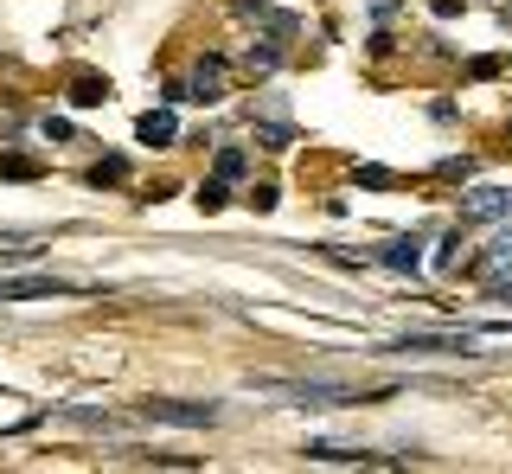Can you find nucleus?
Returning a JSON list of instances; mask_svg holds the SVG:
<instances>
[{"mask_svg": "<svg viewBox=\"0 0 512 474\" xmlns=\"http://www.w3.org/2000/svg\"><path fill=\"white\" fill-rule=\"evenodd\" d=\"M256 391H269V398H301V404H372L391 385L359 391V385H333V378H256Z\"/></svg>", "mask_w": 512, "mask_h": 474, "instance_id": "f257e3e1", "label": "nucleus"}, {"mask_svg": "<svg viewBox=\"0 0 512 474\" xmlns=\"http://www.w3.org/2000/svg\"><path fill=\"white\" fill-rule=\"evenodd\" d=\"M135 417L148 423H173V430H212V423L224 417L218 404H192V398H141Z\"/></svg>", "mask_w": 512, "mask_h": 474, "instance_id": "f03ea898", "label": "nucleus"}, {"mask_svg": "<svg viewBox=\"0 0 512 474\" xmlns=\"http://www.w3.org/2000/svg\"><path fill=\"white\" fill-rule=\"evenodd\" d=\"M90 282L71 276H0V302H45V295H84Z\"/></svg>", "mask_w": 512, "mask_h": 474, "instance_id": "7ed1b4c3", "label": "nucleus"}, {"mask_svg": "<svg viewBox=\"0 0 512 474\" xmlns=\"http://www.w3.org/2000/svg\"><path fill=\"white\" fill-rule=\"evenodd\" d=\"M224 71L231 65H224L218 52H205L199 65H192V77H186V103H218L224 97Z\"/></svg>", "mask_w": 512, "mask_h": 474, "instance_id": "20e7f679", "label": "nucleus"}, {"mask_svg": "<svg viewBox=\"0 0 512 474\" xmlns=\"http://www.w3.org/2000/svg\"><path fill=\"white\" fill-rule=\"evenodd\" d=\"M474 334L461 327V334H404V340H391L384 353H468Z\"/></svg>", "mask_w": 512, "mask_h": 474, "instance_id": "39448f33", "label": "nucleus"}, {"mask_svg": "<svg viewBox=\"0 0 512 474\" xmlns=\"http://www.w3.org/2000/svg\"><path fill=\"white\" fill-rule=\"evenodd\" d=\"M461 218H512V186H474V193H461Z\"/></svg>", "mask_w": 512, "mask_h": 474, "instance_id": "423d86ee", "label": "nucleus"}, {"mask_svg": "<svg viewBox=\"0 0 512 474\" xmlns=\"http://www.w3.org/2000/svg\"><path fill=\"white\" fill-rule=\"evenodd\" d=\"M301 455H308V462H333V468H352V462H359V468H384V462H391V455H372V449H340V442H308Z\"/></svg>", "mask_w": 512, "mask_h": 474, "instance_id": "0eeeda50", "label": "nucleus"}, {"mask_svg": "<svg viewBox=\"0 0 512 474\" xmlns=\"http://www.w3.org/2000/svg\"><path fill=\"white\" fill-rule=\"evenodd\" d=\"M372 263H384V270H397V276H416V263H423V237H391V244H378V257Z\"/></svg>", "mask_w": 512, "mask_h": 474, "instance_id": "6e6552de", "label": "nucleus"}, {"mask_svg": "<svg viewBox=\"0 0 512 474\" xmlns=\"http://www.w3.org/2000/svg\"><path fill=\"white\" fill-rule=\"evenodd\" d=\"M135 141L141 148H173V141H180V116H173V109H148V116L135 122Z\"/></svg>", "mask_w": 512, "mask_h": 474, "instance_id": "1a4fd4ad", "label": "nucleus"}, {"mask_svg": "<svg viewBox=\"0 0 512 474\" xmlns=\"http://www.w3.org/2000/svg\"><path fill=\"white\" fill-rule=\"evenodd\" d=\"M71 103H77V109H103V103H109V77L77 71V77H71Z\"/></svg>", "mask_w": 512, "mask_h": 474, "instance_id": "9d476101", "label": "nucleus"}, {"mask_svg": "<svg viewBox=\"0 0 512 474\" xmlns=\"http://www.w3.org/2000/svg\"><path fill=\"white\" fill-rule=\"evenodd\" d=\"M276 65H282V39H256L250 52H244V71H250V77H269Z\"/></svg>", "mask_w": 512, "mask_h": 474, "instance_id": "9b49d317", "label": "nucleus"}, {"mask_svg": "<svg viewBox=\"0 0 512 474\" xmlns=\"http://www.w3.org/2000/svg\"><path fill=\"white\" fill-rule=\"evenodd\" d=\"M244 173H250V154H244V148H218V161H212V180H224V186H231V180H244Z\"/></svg>", "mask_w": 512, "mask_h": 474, "instance_id": "f8f14e48", "label": "nucleus"}, {"mask_svg": "<svg viewBox=\"0 0 512 474\" xmlns=\"http://www.w3.org/2000/svg\"><path fill=\"white\" fill-rule=\"evenodd\" d=\"M84 180H90V186H122V180H128V161H122V154H103V161H96Z\"/></svg>", "mask_w": 512, "mask_h": 474, "instance_id": "ddd939ff", "label": "nucleus"}, {"mask_svg": "<svg viewBox=\"0 0 512 474\" xmlns=\"http://www.w3.org/2000/svg\"><path fill=\"white\" fill-rule=\"evenodd\" d=\"M256 141L263 148H295V122H256Z\"/></svg>", "mask_w": 512, "mask_h": 474, "instance_id": "4468645a", "label": "nucleus"}, {"mask_svg": "<svg viewBox=\"0 0 512 474\" xmlns=\"http://www.w3.org/2000/svg\"><path fill=\"white\" fill-rule=\"evenodd\" d=\"M39 161H26V154H0V180H39Z\"/></svg>", "mask_w": 512, "mask_h": 474, "instance_id": "2eb2a0df", "label": "nucleus"}, {"mask_svg": "<svg viewBox=\"0 0 512 474\" xmlns=\"http://www.w3.org/2000/svg\"><path fill=\"white\" fill-rule=\"evenodd\" d=\"M480 270H512V231L493 237V250H487V263H480Z\"/></svg>", "mask_w": 512, "mask_h": 474, "instance_id": "dca6fc26", "label": "nucleus"}, {"mask_svg": "<svg viewBox=\"0 0 512 474\" xmlns=\"http://www.w3.org/2000/svg\"><path fill=\"white\" fill-rule=\"evenodd\" d=\"M224 199H231V186H224V180H205L199 186V212H224Z\"/></svg>", "mask_w": 512, "mask_h": 474, "instance_id": "f3484780", "label": "nucleus"}, {"mask_svg": "<svg viewBox=\"0 0 512 474\" xmlns=\"http://www.w3.org/2000/svg\"><path fill=\"white\" fill-rule=\"evenodd\" d=\"M436 270H461V231H448V237H442V250H436Z\"/></svg>", "mask_w": 512, "mask_h": 474, "instance_id": "a211bd4d", "label": "nucleus"}, {"mask_svg": "<svg viewBox=\"0 0 512 474\" xmlns=\"http://www.w3.org/2000/svg\"><path fill=\"white\" fill-rule=\"evenodd\" d=\"M436 173H442V180H474V161H468V154H448Z\"/></svg>", "mask_w": 512, "mask_h": 474, "instance_id": "6ab92c4d", "label": "nucleus"}, {"mask_svg": "<svg viewBox=\"0 0 512 474\" xmlns=\"http://www.w3.org/2000/svg\"><path fill=\"white\" fill-rule=\"evenodd\" d=\"M39 135H45V141H71L77 129H71V122H64V116H45V122H39Z\"/></svg>", "mask_w": 512, "mask_h": 474, "instance_id": "aec40b11", "label": "nucleus"}, {"mask_svg": "<svg viewBox=\"0 0 512 474\" xmlns=\"http://www.w3.org/2000/svg\"><path fill=\"white\" fill-rule=\"evenodd\" d=\"M250 205H256V212H276V180H263V186H250Z\"/></svg>", "mask_w": 512, "mask_h": 474, "instance_id": "412c9836", "label": "nucleus"}, {"mask_svg": "<svg viewBox=\"0 0 512 474\" xmlns=\"http://www.w3.org/2000/svg\"><path fill=\"white\" fill-rule=\"evenodd\" d=\"M455 13H468V0H436V20H455Z\"/></svg>", "mask_w": 512, "mask_h": 474, "instance_id": "4be33fe9", "label": "nucleus"}, {"mask_svg": "<svg viewBox=\"0 0 512 474\" xmlns=\"http://www.w3.org/2000/svg\"><path fill=\"white\" fill-rule=\"evenodd\" d=\"M487 302H500V308H512V282H493V289H487Z\"/></svg>", "mask_w": 512, "mask_h": 474, "instance_id": "5701e85b", "label": "nucleus"}, {"mask_svg": "<svg viewBox=\"0 0 512 474\" xmlns=\"http://www.w3.org/2000/svg\"><path fill=\"white\" fill-rule=\"evenodd\" d=\"M397 7H404V0H372V13H378V20H391Z\"/></svg>", "mask_w": 512, "mask_h": 474, "instance_id": "b1692460", "label": "nucleus"}, {"mask_svg": "<svg viewBox=\"0 0 512 474\" xmlns=\"http://www.w3.org/2000/svg\"><path fill=\"white\" fill-rule=\"evenodd\" d=\"M506 20H512V0H506Z\"/></svg>", "mask_w": 512, "mask_h": 474, "instance_id": "393cba45", "label": "nucleus"}]
</instances>
